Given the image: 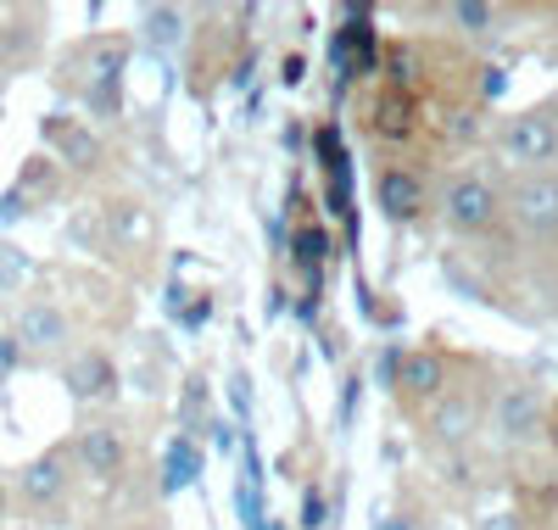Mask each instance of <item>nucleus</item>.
Here are the masks:
<instances>
[{"instance_id": "f257e3e1", "label": "nucleus", "mask_w": 558, "mask_h": 530, "mask_svg": "<svg viewBox=\"0 0 558 530\" xmlns=\"http://www.w3.org/2000/svg\"><path fill=\"white\" fill-rule=\"evenodd\" d=\"M502 190H508V179L486 157H463V162L441 168L430 224L452 240V252L481 257V263L502 252V240H508V202H502Z\"/></svg>"}, {"instance_id": "aec40b11", "label": "nucleus", "mask_w": 558, "mask_h": 530, "mask_svg": "<svg viewBox=\"0 0 558 530\" xmlns=\"http://www.w3.org/2000/svg\"><path fill=\"white\" fill-rule=\"evenodd\" d=\"M7 79H12V73H7V62H0V89H7Z\"/></svg>"}, {"instance_id": "ddd939ff", "label": "nucleus", "mask_w": 558, "mask_h": 530, "mask_svg": "<svg viewBox=\"0 0 558 530\" xmlns=\"http://www.w3.org/2000/svg\"><path fill=\"white\" fill-rule=\"evenodd\" d=\"M57 190H62L57 157H28V168L17 173V184L0 196V224H17L23 213H34V202H57Z\"/></svg>"}, {"instance_id": "7ed1b4c3", "label": "nucleus", "mask_w": 558, "mask_h": 530, "mask_svg": "<svg viewBox=\"0 0 558 530\" xmlns=\"http://www.w3.org/2000/svg\"><path fill=\"white\" fill-rule=\"evenodd\" d=\"M492 380H497V358H470L463 374L447 385V392L418 413L408 419L418 447H425L436 463L447 458H463L486 442V402H492Z\"/></svg>"}, {"instance_id": "f8f14e48", "label": "nucleus", "mask_w": 558, "mask_h": 530, "mask_svg": "<svg viewBox=\"0 0 558 530\" xmlns=\"http://www.w3.org/2000/svg\"><path fill=\"white\" fill-rule=\"evenodd\" d=\"M62 385H68V397H73L78 408H112L123 374H118V358H112L107 347H78V352L62 363Z\"/></svg>"}, {"instance_id": "1a4fd4ad", "label": "nucleus", "mask_w": 558, "mask_h": 530, "mask_svg": "<svg viewBox=\"0 0 558 530\" xmlns=\"http://www.w3.org/2000/svg\"><path fill=\"white\" fill-rule=\"evenodd\" d=\"M463 363H470V352H452V347H408L402 358H397V374H391V397H397V408L408 413V419H418L425 413L447 385L463 374Z\"/></svg>"}, {"instance_id": "a211bd4d", "label": "nucleus", "mask_w": 558, "mask_h": 530, "mask_svg": "<svg viewBox=\"0 0 558 530\" xmlns=\"http://www.w3.org/2000/svg\"><path fill=\"white\" fill-rule=\"evenodd\" d=\"M547 463L558 469V392H553V419H547Z\"/></svg>"}, {"instance_id": "2eb2a0df", "label": "nucleus", "mask_w": 558, "mask_h": 530, "mask_svg": "<svg viewBox=\"0 0 558 530\" xmlns=\"http://www.w3.org/2000/svg\"><path fill=\"white\" fill-rule=\"evenodd\" d=\"M291 252H296V274H302V285H307V297H318L324 263H330V234H324V224L302 218V224H296V240H291Z\"/></svg>"}, {"instance_id": "423d86ee", "label": "nucleus", "mask_w": 558, "mask_h": 530, "mask_svg": "<svg viewBox=\"0 0 558 530\" xmlns=\"http://www.w3.org/2000/svg\"><path fill=\"white\" fill-rule=\"evenodd\" d=\"M68 453H73L78 486L101 492V497L129 492L134 480L146 474V463H140V436H134V424H129L123 413H96V419H84L73 436H68Z\"/></svg>"}, {"instance_id": "f03ea898", "label": "nucleus", "mask_w": 558, "mask_h": 530, "mask_svg": "<svg viewBox=\"0 0 558 530\" xmlns=\"http://www.w3.org/2000/svg\"><path fill=\"white\" fill-rule=\"evenodd\" d=\"M68 240L84 252L107 257L112 268H123L129 279H151L157 274V252H162V218L146 196L134 190H112L96 207H84L68 224Z\"/></svg>"}, {"instance_id": "9d476101", "label": "nucleus", "mask_w": 558, "mask_h": 530, "mask_svg": "<svg viewBox=\"0 0 558 530\" xmlns=\"http://www.w3.org/2000/svg\"><path fill=\"white\" fill-rule=\"evenodd\" d=\"M78 492V474H73V453L68 442L62 447H45L39 458H28L17 474H12V497L28 508V514H62Z\"/></svg>"}, {"instance_id": "6e6552de", "label": "nucleus", "mask_w": 558, "mask_h": 530, "mask_svg": "<svg viewBox=\"0 0 558 530\" xmlns=\"http://www.w3.org/2000/svg\"><path fill=\"white\" fill-rule=\"evenodd\" d=\"M436 179H441V168H436V162L380 157V162H375V202H380L386 224H397V229H418V224H430V207H436Z\"/></svg>"}, {"instance_id": "4468645a", "label": "nucleus", "mask_w": 558, "mask_h": 530, "mask_svg": "<svg viewBox=\"0 0 558 530\" xmlns=\"http://www.w3.org/2000/svg\"><path fill=\"white\" fill-rule=\"evenodd\" d=\"M184 23H191V12H184V7H146V12H140V39H146L157 57H173L179 45L191 39V28H184Z\"/></svg>"}, {"instance_id": "6ab92c4d", "label": "nucleus", "mask_w": 558, "mask_h": 530, "mask_svg": "<svg viewBox=\"0 0 558 530\" xmlns=\"http://www.w3.org/2000/svg\"><path fill=\"white\" fill-rule=\"evenodd\" d=\"M7 503H12V486H7V480H0V514H7Z\"/></svg>"}, {"instance_id": "dca6fc26", "label": "nucleus", "mask_w": 558, "mask_h": 530, "mask_svg": "<svg viewBox=\"0 0 558 530\" xmlns=\"http://www.w3.org/2000/svg\"><path fill=\"white\" fill-rule=\"evenodd\" d=\"M34 257L23 246H12V240H0V297H28V285H34Z\"/></svg>"}, {"instance_id": "f3484780", "label": "nucleus", "mask_w": 558, "mask_h": 530, "mask_svg": "<svg viewBox=\"0 0 558 530\" xmlns=\"http://www.w3.org/2000/svg\"><path fill=\"white\" fill-rule=\"evenodd\" d=\"M28 358H23V347L12 341V329H0V380H7V374H17Z\"/></svg>"}, {"instance_id": "20e7f679", "label": "nucleus", "mask_w": 558, "mask_h": 530, "mask_svg": "<svg viewBox=\"0 0 558 530\" xmlns=\"http://www.w3.org/2000/svg\"><path fill=\"white\" fill-rule=\"evenodd\" d=\"M129 34H84L57 62V89L89 112V123H112L123 112V68H129Z\"/></svg>"}, {"instance_id": "0eeeda50", "label": "nucleus", "mask_w": 558, "mask_h": 530, "mask_svg": "<svg viewBox=\"0 0 558 530\" xmlns=\"http://www.w3.org/2000/svg\"><path fill=\"white\" fill-rule=\"evenodd\" d=\"M12 341L23 347L28 363H68L78 352V318L68 308V297L57 291H28L12 313Z\"/></svg>"}, {"instance_id": "9b49d317", "label": "nucleus", "mask_w": 558, "mask_h": 530, "mask_svg": "<svg viewBox=\"0 0 558 530\" xmlns=\"http://www.w3.org/2000/svg\"><path fill=\"white\" fill-rule=\"evenodd\" d=\"M45 146L57 152V168L73 173V179H96L107 168V140L96 134V123L89 118H68V112H51L39 123Z\"/></svg>"}, {"instance_id": "39448f33", "label": "nucleus", "mask_w": 558, "mask_h": 530, "mask_svg": "<svg viewBox=\"0 0 558 530\" xmlns=\"http://www.w3.org/2000/svg\"><path fill=\"white\" fill-rule=\"evenodd\" d=\"M481 157L502 173V179H531V173H558V95L492 118Z\"/></svg>"}]
</instances>
